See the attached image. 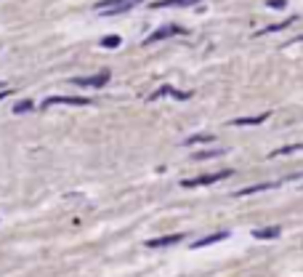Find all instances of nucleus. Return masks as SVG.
Listing matches in <instances>:
<instances>
[{
    "mask_svg": "<svg viewBox=\"0 0 303 277\" xmlns=\"http://www.w3.org/2000/svg\"><path fill=\"white\" fill-rule=\"evenodd\" d=\"M293 152H303V141L301 144H290V147H279V149H274L269 157H277V155H293Z\"/></svg>",
    "mask_w": 303,
    "mask_h": 277,
    "instance_id": "ddd939ff",
    "label": "nucleus"
},
{
    "mask_svg": "<svg viewBox=\"0 0 303 277\" xmlns=\"http://www.w3.org/2000/svg\"><path fill=\"white\" fill-rule=\"evenodd\" d=\"M279 187V181H266V184H253V187H245V189H239L234 192V197H247V195H255V192H266V189H274Z\"/></svg>",
    "mask_w": 303,
    "mask_h": 277,
    "instance_id": "0eeeda50",
    "label": "nucleus"
},
{
    "mask_svg": "<svg viewBox=\"0 0 303 277\" xmlns=\"http://www.w3.org/2000/svg\"><path fill=\"white\" fill-rule=\"evenodd\" d=\"M290 24H295V16H290V19H285V21H279V24H271V27H266V29H261L258 35H269V32H277V29H287Z\"/></svg>",
    "mask_w": 303,
    "mask_h": 277,
    "instance_id": "4468645a",
    "label": "nucleus"
},
{
    "mask_svg": "<svg viewBox=\"0 0 303 277\" xmlns=\"http://www.w3.org/2000/svg\"><path fill=\"white\" fill-rule=\"evenodd\" d=\"M160 96H176V99H189L192 94H186V91H176V88H170V86H162L157 94H154L152 99H160Z\"/></svg>",
    "mask_w": 303,
    "mask_h": 277,
    "instance_id": "f8f14e48",
    "label": "nucleus"
},
{
    "mask_svg": "<svg viewBox=\"0 0 303 277\" xmlns=\"http://www.w3.org/2000/svg\"><path fill=\"white\" fill-rule=\"evenodd\" d=\"M279 235H282V227H266V229H255L253 232L255 240H274Z\"/></svg>",
    "mask_w": 303,
    "mask_h": 277,
    "instance_id": "9b49d317",
    "label": "nucleus"
},
{
    "mask_svg": "<svg viewBox=\"0 0 303 277\" xmlns=\"http://www.w3.org/2000/svg\"><path fill=\"white\" fill-rule=\"evenodd\" d=\"M138 3H141V0H99L93 8H96L101 16H117V13H125L130 8H136Z\"/></svg>",
    "mask_w": 303,
    "mask_h": 277,
    "instance_id": "f257e3e1",
    "label": "nucleus"
},
{
    "mask_svg": "<svg viewBox=\"0 0 303 277\" xmlns=\"http://www.w3.org/2000/svg\"><path fill=\"white\" fill-rule=\"evenodd\" d=\"M226 237H229V232H213V235L202 237V240H194V243H192V248H205V245L221 243V240H226Z\"/></svg>",
    "mask_w": 303,
    "mask_h": 277,
    "instance_id": "1a4fd4ad",
    "label": "nucleus"
},
{
    "mask_svg": "<svg viewBox=\"0 0 303 277\" xmlns=\"http://www.w3.org/2000/svg\"><path fill=\"white\" fill-rule=\"evenodd\" d=\"M53 104H67V107H88V104H91V99H85V96H51V99H45V102H43V110H45V107H53Z\"/></svg>",
    "mask_w": 303,
    "mask_h": 277,
    "instance_id": "39448f33",
    "label": "nucleus"
},
{
    "mask_svg": "<svg viewBox=\"0 0 303 277\" xmlns=\"http://www.w3.org/2000/svg\"><path fill=\"white\" fill-rule=\"evenodd\" d=\"M231 173H234V171L223 168V171H218V173H205V176H197V179H184V181H181V187H186V189H192V187H207V184H215V181L229 179Z\"/></svg>",
    "mask_w": 303,
    "mask_h": 277,
    "instance_id": "f03ea898",
    "label": "nucleus"
},
{
    "mask_svg": "<svg viewBox=\"0 0 303 277\" xmlns=\"http://www.w3.org/2000/svg\"><path fill=\"white\" fill-rule=\"evenodd\" d=\"M266 5H269V8H285L287 0H266Z\"/></svg>",
    "mask_w": 303,
    "mask_h": 277,
    "instance_id": "6ab92c4d",
    "label": "nucleus"
},
{
    "mask_svg": "<svg viewBox=\"0 0 303 277\" xmlns=\"http://www.w3.org/2000/svg\"><path fill=\"white\" fill-rule=\"evenodd\" d=\"M269 115L271 112H263L258 118H234V120H229V126H261L263 120H269Z\"/></svg>",
    "mask_w": 303,
    "mask_h": 277,
    "instance_id": "9d476101",
    "label": "nucleus"
},
{
    "mask_svg": "<svg viewBox=\"0 0 303 277\" xmlns=\"http://www.w3.org/2000/svg\"><path fill=\"white\" fill-rule=\"evenodd\" d=\"M213 134H197V136H189V138H186V147H192V144H205V141H213Z\"/></svg>",
    "mask_w": 303,
    "mask_h": 277,
    "instance_id": "2eb2a0df",
    "label": "nucleus"
},
{
    "mask_svg": "<svg viewBox=\"0 0 303 277\" xmlns=\"http://www.w3.org/2000/svg\"><path fill=\"white\" fill-rule=\"evenodd\" d=\"M184 240V235H165L157 240H146V248H168V245H178Z\"/></svg>",
    "mask_w": 303,
    "mask_h": 277,
    "instance_id": "423d86ee",
    "label": "nucleus"
},
{
    "mask_svg": "<svg viewBox=\"0 0 303 277\" xmlns=\"http://www.w3.org/2000/svg\"><path fill=\"white\" fill-rule=\"evenodd\" d=\"M3 88H5V86H3V83H0V91H3Z\"/></svg>",
    "mask_w": 303,
    "mask_h": 277,
    "instance_id": "aec40b11",
    "label": "nucleus"
},
{
    "mask_svg": "<svg viewBox=\"0 0 303 277\" xmlns=\"http://www.w3.org/2000/svg\"><path fill=\"white\" fill-rule=\"evenodd\" d=\"M200 0H157L152 8H186V5H197Z\"/></svg>",
    "mask_w": 303,
    "mask_h": 277,
    "instance_id": "6e6552de",
    "label": "nucleus"
},
{
    "mask_svg": "<svg viewBox=\"0 0 303 277\" xmlns=\"http://www.w3.org/2000/svg\"><path fill=\"white\" fill-rule=\"evenodd\" d=\"M221 155H226V152H223V149H210V152H200V155H194V157H197V160H205V157H221Z\"/></svg>",
    "mask_w": 303,
    "mask_h": 277,
    "instance_id": "f3484780",
    "label": "nucleus"
},
{
    "mask_svg": "<svg viewBox=\"0 0 303 277\" xmlns=\"http://www.w3.org/2000/svg\"><path fill=\"white\" fill-rule=\"evenodd\" d=\"M29 110H32V102H29V99H24V102H19L16 107H13V112H29Z\"/></svg>",
    "mask_w": 303,
    "mask_h": 277,
    "instance_id": "a211bd4d",
    "label": "nucleus"
},
{
    "mask_svg": "<svg viewBox=\"0 0 303 277\" xmlns=\"http://www.w3.org/2000/svg\"><path fill=\"white\" fill-rule=\"evenodd\" d=\"M112 75L106 69H101L99 75H88V78H72V86H80V88H104L109 83Z\"/></svg>",
    "mask_w": 303,
    "mask_h": 277,
    "instance_id": "7ed1b4c3",
    "label": "nucleus"
},
{
    "mask_svg": "<svg viewBox=\"0 0 303 277\" xmlns=\"http://www.w3.org/2000/svg\"><path fill=\"white\" fill-rule=\"evenodd\" d=\"M186 29L184 27H178V24H165V27H160L157 32H152L149 37H146V45H152V43H160V40H165V37H173V35H184Z\"/></svg>",
    "mask_w": 303,
    "mask_h": 277,
    "instance_id": "20e7f679",
    "label": "nucleus"
},
{
    "mask_svg": "<svg viewBox=\"0 0 303 277\" xmlns=\"http://www.w3.org/2000/svg\"><path fill=\"white\" fill-rule=\"evenodd\" d=\"M101 45H104V48H117V45H120V37H117V35L104 37V40H101Z\"/></svg>",
    "mask_w": 303,
    "mask_h": 277,
    "instance_id": "dca6fc26",
    "label": "nucleus"
}]
</instances>
